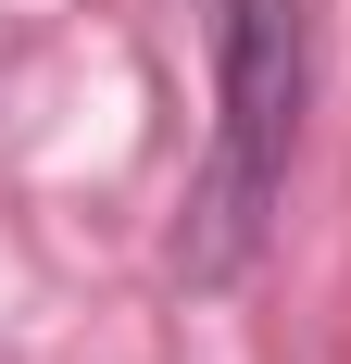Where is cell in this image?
<instances>
[{
    "mask_svg": "<svg viewBox=\"0 0 351 364\" xmlns=\"http://www.w3.org/2000/svg\"><path fill=\"white\" fill-rule=\"evenodd\" d=\"M288 139H301V0H226V63H213V151L176 226V277L226 289L251 277L264 226L288 201Z\"/></svg>",
    "mask_w": 351,
    "mask_h": 364,
    "instance_id": "1",
    "label": "cell"
}]
</instances>
